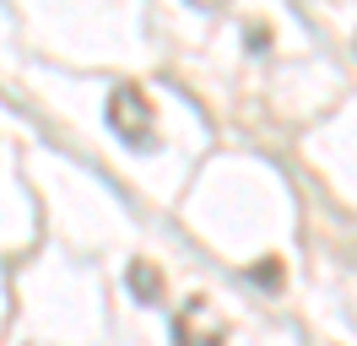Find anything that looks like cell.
Segmentation results:
<instances>
[{"label": "cell", "instance_id": "6da1fadb", "mask_svg": "<svg viewBox=\"0 0 357 346\" xmlns=\"http://www.w3.org/2000/svg\"><path fill=\"white\" fill-rule=\"evenodd\" d=\"M109 125L125 135V141H152V103L141 86H114L109 92Z\"/></svg>", "mask_w": 357, "mask_h": 346}, {"label": "cell", "instance_id": "7a4b0ae2", "mask_svg": "<svg viewBox=\"0 0 357 346\" xmlns=\"http://www.w3.org/2000/svg\"><path fill=\"white\" fill-rule=\"evenodd\" d=\"M174 341H178V346H222L227 330H222V319H211L206 298H195V303H184V308H178Z\"/></svg>", "mask_w": 357, "mask_h": 346}, {"label": "cell", "instance_id": "3957f363", "mask_svg": "<svg viewBox=\"0 0 357 346\" xmlns=\"http://www.w3.org/2000/svg\"><path fill=\"white\" fill-rule=\"evenodd\" d=\"M130 292L141 303H157V298H162V276H157V265H130Z\"/></svg>", "mask_w": 357, "mask_h": 346}, {"label": "cell", "instance_id": "277c9868", "mask_svg": "<svg viewBox=\"0 0 357 346\" xmlns=\"http://www.w3.org/2000/svg\"><path fill=\"white\" fill-rule=\"evenodd\" d=\"M249 276L260 281V287H271V292H276V287H282V265H276V260H260V265H255Z\"/></svg>", "mask_w": 357, "mask_h": 346}]
</instances>
